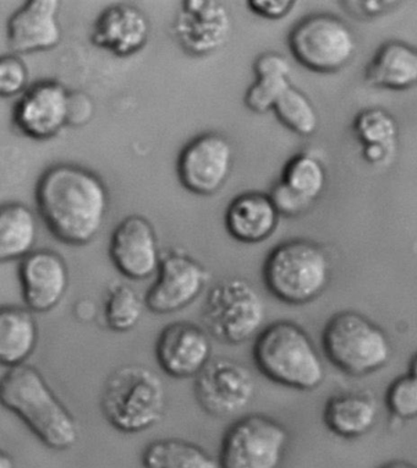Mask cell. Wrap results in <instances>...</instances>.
Returning <instances> with one entry per match:
<instances>
[{
    "label": "cell",
    "instance_id": "3957f363",
    "mask_svg": "<svg viewBox=\"0 0 417 468\" xmlns=\"http://www.w3.org/2000/svg\"><path fill=\"white\" fill-rule=\"evenodd\" d=\"M253 356L261 374L282 387L312 391L325 380V365L314 341L289 320H279L262 330L255 340Z\"/></svg>",
    "mask_w": 417,
    "mask_h": 468
},
{
    "label": "cell",
    "instance_id": "cb8c5ba5",
    "mask_svg": "<svg viewBox=\"0 0 417 468\" xmlns=\"http://www.w3.org/2000/svg\"><path fill=\"white\" fill-rule=\"evenodd\" d=\"M37 237L34 212L20 203H9L0 208V261L26 258Z\"/></svg>",
    "mask_w": 417,
    "mask_h": 468
},
{
    "label": "cell",
    "instance_id": "277c9868",
    "mask_svg": "<svg viewBox=\"0 0 417 468\" xmlns=\"http://www.w3.org/2000/svg\"><path fill=\"white\" fill-rule=\"evenodd\" d=\"M163 380L145 366L119 367L104 383L100 409L108 423L121 433H141L164 417Z\"/></svg>",
    "mask_w": 417,
    "mask_h": 468
},
{
    "label": "cell",
    "instance_id": "2e32d148",
    "mask_svg": "<svg viewBox=\"0 0 417 468\" xmlns=\"http://www.w3.org/2000/svg\"><path fill=\"white\" fill-rule=\"evenodd\" d=\"M211 335L192 322L169 324L156 342L161 369L176 379L196 378L212 359Z\"/></svg>",
    "mask_w": 417,
    "mask_h": 468
},
{
    "label": "cell",
    "instance_id": "d590c367",
    "mask_svg": "<svg viewBox=\"0 0 417 468\" xmlns=\"http://www.w3.org/2000/svg\"><path fill=\"white\" fill-rule=\"evenodd\" d=\"M251 12L267 20H282L294 9L293 0H249Z\"/></svg>",
    "mask_w": 417,
    "mask_h": 468
},
{
    "label": "cell",
    "instance_id": "ffe728a7",
    "mask_svg": "<svg viewBox=\"0 0 417 468\" xmlns=\"http://www.w3.org/2000/svg\"><path fill=\"white\" fill-rule=\"evenodd\" d=\"M279 218L269 194L246 192L234 197L224 219L226 230L237 242L258 244L276 232Z\"/></svg>",
    "mask_w": 417,
    "mask_h": 468
},
{
    "label": "cell",
    "instance_id": "52a82bcc",
    "mask_svg": "<svg viewBox=\"0 0 417 468\" xmlns=\"http://www.w3.org/2000/svg\"><path fill=\"white\" fill-rule=\"evenodd\" d=\"M265 320V302L249 281L229 277L208 291L203 308L204 329L222 344L243 345L257 337Z\"/></svg>",
    "mask_w": 417,
    "mask_h": 468
},
{
    "label": "cell",
    "instance_id": "7c38bea8",
    "mask_svg": "<svg viewBox=\"0 0 417 468\" xmlns=\"http://www.w3.org/2000/svg\"><path fill=\"white\" fill-rule=\"evenodd\" d=\"M157 272L145 302L151 312L162 315L172 314L192 304L210 279L201 262L181 250L164 255Z\"/></svg>",
    "mask_w": 417,
    "mask_h": 468
},
{
    "label": "cell",
    "instance_id": "4316f807",
    "mask_svg": "<svg viewBox=\"0 0 417 468\" xmlns=\"http://www.w3.org/2000/svg\"><path fill=\"white\" fill-rule=\"evenodd\" d=\"M273 111L280 123L294 134L308 138L318 132L319 118L314 103L307 93L293 85L283 93Z\"/></svg>",
    "mask_w": 417,
    "mask_h": 468
},
{
    "label": "cell",
    "instance_id": "6da1fadb",
    "mask_svg": "<svg viewBox=\"0 0 417 468\" xmlns=\"http://www.w3.org/2000/svg\"><path fill=\"white\" fill-rule=\"evenodd\" d=\"M39 214L60 242L81 247L99 236L109 207L102 179L78 165L60 164L43 173L36 188Z\"/></svg>",
    "mask_w": 417,
    "mask_h": 468
},
{
    "label": "cell",
    "instance_id": "9c48e42d",
    "mask_svg": "<svg viewBox=\"0 0 417 468\" xmlns=\"http://www.w3.org/2000/svg\"><path fill=\"white\" fill-rule=\"evenodd\" d=\"M290 435L278 420L247 415L225 431L219 448V468H280Z\"/></svg>",
    "mask_w": 417,
    "mask_h": 468
},
{
    "label": "cell",
    "instance_id": "d6986e66",
    "mask_svg": "<svg viewBox=\"0 0 417 468\" xmlns=\"http://www.w3.org/2000/svg\"><path fill=\"white\" fill-rule=\"evenodd\" d=\"M151 24L146 14L131 5H114L104 9L93 24L91 42L114 56L138 53L149 41Z\"/></svg>",
    "mask_w": 417,
    "mask_h": 468
},
{
    "label": "cell",
    "instance_id": "ba28073f",
    "mask_svg": "<svg viewBox=\"0 0 417 468\" xmlns=\"http://www.w3.org/2000/svg\"><path fill=\"white\" fill-rule=\"evenodd\" d=\"M291 54L307 69L336 74L349 66L356 53L350 27L333 14H312L293 27L287 38Z\"/></svg>",
    "mask_w": 417,
    "mask_h": 468
},
{
    "label": "cell",
    "instance_id": "603a6c76",
    "mask_svg": "<svg viewBox=\"0 0 417 468\" xmlns=\"http://www.w3.org/2000/svg\"><path fill=\"white\" fill-rule=\"evenodd\" d=\"M38 326L32 311L3 307L0 311V362L8 368L24 366L34 354Z\"/></svg>",
    "mask_w": 417,
    "mask_h": 468
},
{
    "label": "cell",
    "instance_id": "74e56055",
    "mask_svg": "<svg viewBox=\"0 0 417 468\" xmlns=\"http://www.w3.org/2000/svg\"><path fill=\"white\" fill-rule=\"evenodd\" d=\"M395 150L387 146H364L362 147V157L372 165H380L386 164L391 156H393Z\"/></svg>",
    "mask_w": 417,
    "mask_h": 468
},
{
    "label": "cell",
    "instance_id": "8fae6325",
    "mask_svg": "<svg viewBox=\"0 0 417 468\" xmlns=\"http://www.w3.org/2000/svg\"><path fill=\"white\" fill-rule=\"evenodd\" d=\"M233 167V147L219 133H204L192 140L178 158L179 181L190 193L210 197L228 181Z\"/></svg>",
    "mask_w": 417,
    "mask_h": 468
},
{
    "label": "cell",
    "instance_id": "1f68e13d",
    "mask_svg": "<svg viewBox=\"0 0 417 468\" xmlns=\"http://www.w3.org/2000/svg\"><path fill=\"white\" fill-rule=\"evenodd\" d=\"M28 81V70L23 59L5 56L0 59V95L8 99L23 92Z\"/></svg>",
    "mask_w": 417,
    "mask_h": 468
},
{
    "label": "cell",
    "instance_id": "83f0119b",
    "mask_svg": "<svg viewBox=\"0 0 417 468\" xmlns=\"http://www.w3.org/2000/svg\"><path fill=\"white\" fill-rule=\"evenodd\" d=\"M146 302L129 284L119 283L110 288L104 305L108 329L124 334L134 329L142 318Z\"/></svg>",
    "mask_w": 417,
    "mask_h": 468
},
{
    "label": "cell",
    "instance_id": "f35d334b",
    "mask_svg": "<svg viewBox=\"0 0 417 468\" xmlns=\"http://www.w3.org/2000/svg\"><path fill=\"white\" fill-rule=\"evenodd\" d=\"M75 314H77L78 319H80L81 322H91L93 316L96 315L95 304L91 301L78 302L77 305H75Z\"/></svg>",
    "mask_w": 417,
    "mask_h": 468
},
{
    "label": "cell",
    "instance_id": "8992f818",
    "mask_svg": "<svg viewBox=\"0 0 417 468\" xmlns=\"http://www.w3.org/2000/svg\"><path fill=\"white\" fill-rule=\"evenodd\" d=\"M322 347L329 362L351 377L379 372L393 352L386 331L354 311L337 313L327 322Z\"/></svg>",
    "mask_w": 417,
    "mask_h": 468
},
{
    "label": "cell",
    "instance_id": "30bf717a",
    "mask_svg": "<svg viewBox=\"0 0 417 468\" xmlns=\"http://www.w3.org/2000/svg\"><path fill=\"white\" fill-rule=\"evenodd\" d=\"M193 391L204 412L224 419L250 406L256 394V383L251 370L242 363L214 357L195 378Z\"/></svg>",
    "mask_w": 417,
    "mask_h": 468
},
{
    "label": "cell",
    "instance_id": "44dd1931",
    "mask_svg": "<svg viewBox=\"0 0 417 468\" xmlns=\"http://www.w3.org/2000/svg\"><path fill=\"white\" fill-rule=\"evenodd\" d=\"M372 88L402 91L417 85V48L401 41H388L377 49L365 70Z\"/></svg>",
    "mask_w": 417,
    "mask_h": 468
},
{
    "label": "cell",
    "instance_id": "e0dca14e",
    "mask_svg": "<svg viewBox=\"0 0 417 468\" xmlns=\"http://www.w3.org/2000/svg\"><path fill=\"white\" fill-rule=\"evenodd\" d=\"M25 303L32 312L47 313L56 308L69 287V269L57 251H32L19 266Z\"/></svg>",
    "mask_w": 417,
    "mask_h": 468
},
{
    "label": "cell",
    "instance_id": "5b68a950",
    "mask_svg": "<svg viewBox=\"0 0 417 468\" xmlns=\"http://www.w3.org/2000/svg\"><path fill=\"white\" fill-rule=\"evenodd\" d=\"M332 276V262L321 244L293 239L268 254L264 281L272 296L283 303L304 305L318 300Z\"/></svg>",
    "mask_w": 417,
    "mask_h": 468
},
{
    "label": "cell",
    "instance_id": "4fadbf2b",
    "mask_svg": "<svg viewBox=\"0 0 417 468\" xmlns=\"http://www.w3.org/2000/svg\"><path fill=\"white\" fill-rule=\"evenodd\" d=\"M172 32L190 56H210L228 41L232 16L218 0H185L176 14Z\"/></svg>",
    "mask_w": 417,
    "mask_h": 468
},
{
    "label": "cell",
    "instance_id": "836d02e7",
    "mask_svg": "<svg viewBox=\"0 0 417 468\" xmlns=\"http://www.w3.org/2000/svg\"><path fill=\"white\" fill-rule=\"evenodd\" d=\"M256 78L291 77V66L286 56L276 52H266L256 58L254 63Z\"/></svg>",
    "mask_w": 417,
    "mask_h": 468
},
{
    "label": "cell",
    "instance_id": "484cf974",
    "mask_svg": "<svg viewBox=\"0 0 417 468\" xmlns=\"http://www.w3.org/2000/svg\"><path fill=\"white\" fill-rule=\"evenodd\" d=\"M280 181L286 183L300 197L315 204L326 188V167L322 161L314 154H297L287 162Z\"/></svg>",
    "mask_w": 417,
    "mask_h": 468
},
{
    "label": "cell",
    "instance_id": "f546056e",
    "mask_svg": "<svg viewBox=\"0 0 417 468\" xmlns=\"http://www.w3.org/2000/svg\"><path fill=\"white\" fill-rule=\"evenodd\" d=\"M290 86V78H256V81L247 90L244 102L254 113H267V112L275 110L276 102Z\"/></svg>",
    "mask_w": 417,
    "mask_h": 468
},
{
    "label": "cell",
    "instance_id": "5bb4252c",
    "mask_svg": "<svg viewBox=\"0 0 417 468\" xmlns=\"http://www.w3.org/2000/svg\"><path fill=\"white\" fill-rule=\"evenodd\" d=\"M69 99V90L59 81H39L17 101L14 124L28 138L52 139L68 125Z\"/></svg>",
    "mask_w": 417,
    "mask_h": 468
},
{
    "label": "cell",
    "instance_id": "ab89813d",
    "mask_svg": "<svg viewBox=\"0 0 417 468\" xmlns=\"http://www.w3.org/2000/svg\"><path fill=\"white\" fill-rule=\"evenodd\" d=\"M379 468H417L415 464L405 460H391L390 463H383Z\"/></svg>",
    "mask_w": 417,
    "mask_h": 468
},
{
    "label": "cell",
    "instance_id": "4dcf8cb0",
    "mask_svg": "<svg viewBox=\"0 0 417 468\" xmlns=\"http://www.w3.org/2000/svg\"><path fill=\"white\" fill-rule=\"evenodd\" d=\"M386 405L401 420L417 419V379L412 374L393 380L386 392Z\"/></svg>",
    "mask_w": 417,
    "mask_h": 468
},
{
    "label": "cell",
    "instance_id": "ac0fdd59",
    "mask_svg": "<svg viewBox=\"0 0 417 468\" xmlns=\"http://www.w3.org/2000/svg\"><path fill=\"white\" fill-rule=\"evenodd\" d=\"M57 0H30L8 20L6 35L13 52L28 54L53 49L62 39Z\"/></svg>",
    "mask_w": 417,
    "mask_h": 468
},
{
    "label": "cell",
    "instance_id": "8d00e7d4",
    "mask_svg": "<svg viewBox=\"0 0 417 468\" xmlns=\"http://www.w3.org/2000/svg\"><path fill=\"white\" fill-rule=\"evenodd\" d=\"M347 5V12L356 17L361 19H370V17H376L387 13L388 10L394 9V6L399 5L398 2H382V0H369V2H344Z\"/></svg>",
    "mask_w": 417,
    "mask_h": 468
},
{
    "label": "cell",
    "instance_id": "7a4b0ae2",
    "mask_svg": "<svg viewBox=\"0 0 417 468\" xmlns=\"http://www.w3.org/2000/svg\"><path fill=\"white\" fill-rule=\"evenodd\" d=\"M0 398L47 448L66 452L77 444V420L35 367L9 368L0 381Z\"/></svg>",
    "mask_w": 417,
    "mask_h": 468
},
{
    "label": "cell",
    "instance_id": "b9f144b4",
    "mask_svg": "<svg viewBox=\"0 0 417 468\" xmlns=\"http://www.w3.org/2000/svg\"><path fill=\"white\" fill-rule=\"evenodd\" d=\"M409 372V374H412V376L417 379V352L413 355L412 361H410Z\"/></svg>",
    "mask_w": 417,
    "mask_h": 468
},
{
    "label": "cell",
    "instance_id": "7402d4cb",
    "mask_svg": "<svg viewBox=\"0 0 417 468\" xmlns=\"http://www.w3.org/2000/svg\"><path fill=\"white\" fill-rule=\"evenodd\" d=\"M379 420V407L366 392H343L327 399L323 422L330 433L358 439L370 433Z\"/></svg>",
    "mask_w": 417,
    "mask_h": 468
},
{
    "label": "cell",
    "instance_id": "d6a6232c",
    "mask_svg": "<svg viewBox=\"0 0 417 468\" xmlns=\"http://www.w3.org/2000/svg\"><path fill=\"white\" fill-rule=\"evenodd\" d=\"M269 197H271L279 215L286 216V218H297V216L307 214L314 205L311 201L295 193L282 181L276 183Z\"/></svg>",
    "mask_w": 417,
    "mask_h": 468
},
{
    "label": "cell",
    "instance_id": "d4e9b609",
    "mask_svg": "<svg viewBox=\"0 0 417 468\" xmlns=\"http://www.w3.org/2000/svg\"><path fill=\"white\" fill-rule=\"evenodd\" d=\"M145 468H219L218 460L192 441L161 439L147 445L142 452Z\"/></svg>",
    "mask_w": 417,
    "mask_h": 468
},
{
    "label": "cell",
    "instance_id": "e575fe53",
    "mask_svg": "<svg viewBox=\"0 0 417 468\" xmlns=\"http://www.w3.org/2000/svg\"><path fill=\"white\" fill-rule=\"evenodd\" d=\"M93 113H95V103L88 93L82 91L70 92L68 125L77 128L84 127L92 120Z\"/></svg>",
    "mask_w": 417,
    "mask_h": 468
},
{
    "label": "cell",
    "instance_id": "60d3db41",
    "mask_svg": "<svg viewBox=\"0 0 417 468\" xmlns=\"http://www.w3.org/2000/svg\"><path fill=\"white\" fill-rule=\"evenodd\" d=\"M0 468H16L13 457L5 452L0 455Z\"/></svg>",
    "mask_w": 417,
    "mask_h": 468
},
{
    "label": "cell",
    "instance_id": "9a60e30c",
    "mask_svg": "<svg viewBox=\"0 0 417 468\" xmlns=\"http://www.w3.org/2000/svg\"><path fill=\"white\" fill-rule=\"evenodd\" d=\"M109 257L115 269L128 279L152 276L162 261L152 223L141 215L125 218L111 233Z\"/></svg>",
    "mask_w": 417,
    "mask_h": 468
},
{
    "label": "cell",
    "instance_id": "f1b7e54d",
    "mask_svg": "<svg viewBox=\"0 0 417 468\" xmlns=\"http://www.w3.org/2000/svg\"><path fill=\"white\" fill-rule=\"evenodd\" d=\"M352 132L364 146H387L397 149L399 127L393 115L381 107L365 108L356 114Z\"/></svg>",
    "mask_w": 417,
    "mask_h": 468
}]
</instances>
